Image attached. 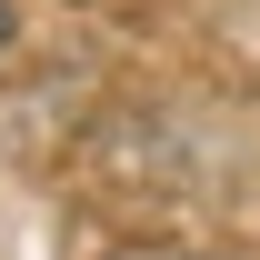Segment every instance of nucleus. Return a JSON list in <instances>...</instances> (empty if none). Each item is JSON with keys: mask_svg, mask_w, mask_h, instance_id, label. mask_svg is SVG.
Wrapping results in <instances>:
<instances>
[{"mask_svg": "<svg viewBox=\"0 0 260 260\" xmlns=\"http://www.w3.org/2000/svg\"><path fill=\"white\" fill-rule=\"evenodd\" d=\"M0 50H10V0H0Z\"/></svg>", "mask_w": 260, "mask_h": 260, "instance_id": "obj_1", "label": "nucleus"}, {"mask_svg": "<svg viewBox=\"0 0 260 260\" xmlns=\"http://www.w3.org/2000/svg\"><path fill=\"white\" fill-rule=\"evenodd\" d=\"M190 260H210V250H190Z\"/></svg>", "mask_w": 260, "mask_h": 260, "instance_id": "obj_2", "label": "nucleus"}]
</instances>
